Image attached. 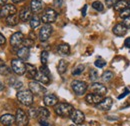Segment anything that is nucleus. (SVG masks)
<instances>
[{"label":"nucleus","mask_w":130,"mask_h":126,"mask_svg":"<svg viewBox=\"0 0 130 126\" xmlns=\"http://www.w3.org/2000/svg\"><path fill=\"white\" fill-rule=\"evenodd\" d=\"M107 119L108 120H118V117H114V116H107Z\"/></svg>","instance_id":"50"},{"label":"nucleus","mask_w":130,"mask_h":126,"mask_svg":"<svg viewBox=\"0 0 130 126\" xmlns=\"http://www.w3.org/2000/svg\"><path fill=\"white\" fill-rule=\"evenodd\" d=\"M15 122L17 126H26L29 122L27 114L22 109H17L16 115H15Z\"/></svg>","instance_id":"6"},{"label":"nucleus","mask_w":130,"mask_h":126,"mask_svg":"<svg viewBox=\"0 0 130 126\" xmlns=\"http://www.w3.org/2000/svg\"><path fill=\"white\" fill-rule=\"evenodd\" d=\"M10 72H11L10 68H9L8 66H6L5 64H3V65H1V66H0V74H1V75L5 76V75L10 74Z\"/></svg>","instance_id":"32"},{"label":"nucleus","mask_w":130,"mask_h":126,"mask_svg":"<svg viewBox=\"0 0 130 126\" xmlns=\"http://www.w3.org/2000/svg\"><path fill=\"white\" fill-rule=\"evenodd\" d=\"M28 114H29V117L30 118H35L38 116V109L36 108H30L28 110Z\"/></svg>","instance_id":"37"},{"label":"nucleus","mask_w":130,"mask_h":126,"mask_svg":"<svg viewBox=\"0 0 130 126\" xmlns=\"http://www.w3.org/2000/svg\"><path fill=\"white\" fill-rule=\"evenodd\" d=\"M86 10H87V5H84V7L82 9V15L83 16L86 15Z\"/></svg>","instance_id":"48"},{"label":"nucleus","mask_w":130,"mask_h":126,"mask_svg":"<svg viewBox=\"0 0 130 126\" xmlns=\"http://www.w3.org/2000/svg\"><path fill=\"white\" fill-rule=\"evenodd\" d=\"M126 28H130V16L129 17H127V18H125L124 20H123V23H122Z\"/></svg>","instance_id":"43"},{"label":"nucleus","mask_w":130,"mask_h":126,"mask_svg":"<svg viewBox=\"0 0 130 126\" xmlns=\"http://www.w3.org/2000/svg\"><path fill=\"white\" fill-rule=\"evenodd\" d=\"M44 3L41 0H31L30 2V9L33 13H39L43 10Z\"/></svg>","instance_id":"15"},{"label":"nucleus","mask_w":130,"mask_h":126,"mask_svg":"<svg viewBox=\"0 0 130 126\" xmlns=\"http://www.w3.org/2000/svg\"><path fill=\"white\" fill-rule=\"evenodd\" d=\"M43 102L46 106H55L58 102V98L54 94H46L43 97Z\"/></svg>","instance_id":"17"},{"label":"nucleus","mask_w":130,"mask_h":126,"mask_svg":"<svg viewBox=\"0 0 130 126\" xmlns=\"http://www.w3.org/2000/svg\"><path fill=\"white\" fill-rule=\"evenodd\" d=\"M4 88H5V86H4L3 82H1V81H0V91H3V90H4Z\"/></svg>","instance_id":"51"},{"label":"nucleus","mask_w":130,"mask_h":126,"mask_svg":"<svg viewBox=\"0 0 130 126\" xmlns=\"http://www.w3.org/2000/svg\"><path fill=\"white\" fill-rule=\"evenodd\" d=\"M62 2H63L62 0H53V6H54V7L59 8V7H61Z\"/></svg>","instance_id":"42"},{"label":"nucleus","mask_w":130,"mask_h":126,"mask_svg":"<svg viewBox=\"0 0 130 126\" xmlns=\"http://www.w3.org/2000/svg\"><path fill=\"white\" fill-rule=\"evenodd\" d=\"M57 69H58V72H59V74H63L65 73V71L67 70V62L65 61V60H60L59 63H58V67H57Z\"/></svg>","instance_id":"28"},{"label":"nucleus","mask_w":130,"mask_h":126,"mask_svg":"<svg viewBox=\"0 0 130 126\" xmlns=\"http://www.w3.org/2000/svg\"><path fill=\"white\" fill-rule=\"evenodd\" d=\"M112 104H113V100L112 98L110 97H106V98H103V100L96 105L97 108L99 110H102V111H108L111 107H112Z\"/></svg>","instance_id":"14"},{"label":"nucleus","mask_w":130,"mask_h":126,"mask_svg":"<svg viewBox=\"0 0 130 126\" xmlns=\"http://www.w3.org/2000/svg\"><path fill=\"white\" fill-rule=\"evenodd\" d=\"M112 31H113V33L116 35V36L121 37V36H124V35L126 34L127 28H126L122 23H118V24H116V25L113 27Z\"/></svg>","instance_id":"19"},{"label":"nucleus","mask_w":130,"mask_h":126,"mask_svg":"<svg viewBox=\"0 0 130 126\" xmlns=\"http://www.w3.org/2000/svg\"><path fill=\"white\" fill-rule=\"evenodd\" d=\"M16 12H17V9L13 4H5L0 9V17L7 18L9 16L16 14Z\"/></svg>","instance_id":"8"},{"label":"nucleus","mask_w":130,"mask_h":126,"mask_svg":"<svg viewBox=\"0 0 130 126\" xmlns=\"http://www.w3.org/2000/svg\"><path fill=\"white\" fill-rule=\"evenodd\" d=\"M39 125L40 126H51L47 119H39Z\"/></svg>","instance_id":"41"},{"label":"nucleus","mask_w":130,"mask_h":126,"mask_svg":"<svg viewBox=\"0 0 130 126\" xmlns=\"http://www.w3.org/2000/svg\"><path fill=\"white\" fill-rule=\"evenodd\" d=\"M48 57H49V54L47 51H42V52H41V57H40V59H41L42 65H46V64H47Z\"/></svg>","instance_id":"33"},{"label":"nucleus","mask_w":130,"mask_h":126,"mask_svg":"<svg viewBox=\"0 0 130 126\" xmlns=\"http://www.w3.org/2000/svg\"><path fill=\"white\" fill-rule=\"evenodd\" d=\"M117 1H118V0H105L106 5H107L108 7H112V6H114V5L117 3Z\"/></svg>","instance_id":"40"},{"label":"nucleus","mask_w":130,"mask_h":126,"mask_svg":"<svg viewBox=\"0 0 130 126\" xmlns=\"http://www.w3.org/2000/svg\"><path fill=\"white\" fill-rule=\"evenodd\" d=\"M114 77V74L111 72V71H105L103 74H102V76H101V78L103 81H105V82H109V81H111Z\"/></svg>","instance_id":"29"},{"label":"nucleus","mask_w":130,"mask_h":126,"mask_svg":"<svg viewBox=\"0 0 130 126\" xmlns=\"http://www.w3.org/2000/svg\"><path fill=\"white\" fill-rule=\"evenodd\" d=\"M92 7H93V9H95L98 12H101L104 9V6H103L102 2H100V1H94L92 3Z\"/></svg>","instance_id":"31"},{"label":"nucleus","mask_w":130,"mask_h":126,"mask_svg":"<svg viewBox=\"0 0 130 126\" xmlns=\"http://www.w3.org/2000/svg\"><path fill=\"white\" fill-rule=\"evenodd\" d=\"M70 118L71 120L77 124V125H80L84 122V119H85V116L83 114V112H81L80 110H73V112L71 113L70 115Z\"/></svg>","instance_id":"13"},{"label":"nucleus","mask_w":130,"mask_h":126,"mask_svg":"<svg viewBox=\"0 0 130 126\" xmlns=\"http://www.w3.org/2000/svg\"><path fill=\"white\" fill-rule=\"evenodd\" d=\"M29 54H30L29 48L25 47V46L19 48L17 51V56L20 60H27L29 58Z\"/></svg>","instance_id":"20"},{"label":"nucleus","mask_w":130,"mask_h":126,"mask_svg":"<svg viewBox=\"0 0 130 126\" xmlns=\"http://www.w3.org/2000/svg\"><path fill=\"white\" fill-rule=\"evenodd\" d=\"M26 71H27V74H28V76H29L30 78H35V76H36L37 73H38L37 68H36L34 65L30 64V63H27V64H26Z\"/></svg>","instance_id":"24"},{"label":"nucleus","mask_w":130,"mask_h":126,"mask_svg":"<svg viewBox=\"0 0 130 126\" xmlns=\"http://www.w3.org/2000/svg\"><path fill=\"white\" fill-rule=\"evenodd\" d=\"M119 16H120L121 18H123V19H125V18L129 17V16H130V6H129V7H127L125 10H123L122 12H120Z\"/></svg>","instance_id":"36"},{"label":"nucleus","mask_w":130,"mask_h":126,"mask_svg":"<svg viewBox=\"0 0 130 126\" xmlns=\"http://www.w3.org/2000/svg\"><path fill=\"white\" fill-rule=\"evenodd\" d=\"M11 67H12V70L17 75H23L26 72V64H24V62L19 58L13 59L11 61Z\"/></svg>","instance_id":"4"},{"label":"nucleus","mask_w":130,"mask_h":126,"mask_svg":"<svg viewBox=\"0 0 130 126\" xmlns=\"http://www.w3.org/2000/svg\"><path fill=\"white\" fill-rule=\"evenodd\" d=\"M57 52L60 55H68L70 53V46L68 44H66V43L59 44L57 46Z\"/></svg>","instance_id":"23"},{"label":"nucleus","mask_w":130,"mask_h":126,"mask_svg":"<svg viewBox=\"0 0 130 126\" xmlns=\"http://www.w3.org/2000/svg\"><path fill=\"white\" fill-rule=\"evenodd\" d=\"M124 45H125L127 48H130V37H128V38L125 39V41H124Z\"/></svg>","instance_id":"47"},{"label":"nucleus","mask_w":130,"mask_h":126,"mask_svg":"<svg viewBox=\"0 0 130 126\" xmlns=\"http://www.w3.org/2000/svg\"><path fill=\"white\" fill-rule=\"evenodd\" d=\"M94 64H95V66H96V67H98V68H103V67L106 65V62H105L104 60L98 59V60H96V61L94 62Z\"/></svg>","instance_id":"38"},{"label":"nucleus","mask_w":130,"mask_h":126,"mask_svg":"<svg viewBox=\"0 0 130 126\" xmlns=\"http://www.w3.org/2000/svg\"><path fill=\"white\" fill-rule=\"evenodd\" d=\"M71 126H73V125H71Z\"/></svg>","instance_id":"54"},{"label":"nucleus","mask_w":130,"mask_h":126,"mask_svg":"<svg viewBox=\"0 0 130 126\" xmlns=\"http://www.w3.org/2000/svg\"><path fill=\"white\" fill-rule=\"evenodd\" d=\"M23 45L27 48L32 47L33 45H34V40H32V39L29 38V37H28V38H25V39L23 40Z\"/></svg>","instance_id":"35"},{"label":"nucleus","mask_w":130,"mask_h":126,"mask_svg":"<svg viewBox=\"0 0 130 126\" xmlns=\"http://www.w3.org/2000/svg\"><path fill=\"white\" fill-rule=\"evenodd\" d=\"M17 99L19 102L25 106H31L33 103V93L30 90H22L18 91Z\"/></svg>","instance_id":"2"},{"label":"nucleus","mask_w":130,"mask_h":126,"mask_svg":"<svg viewBox=\"0 0 130 126\" xmlns=\"http://www.w3.org/2000/svg\"><path fill=\"white\" fill-rule=\"evenodd\" d=\"M6 2H7V0H0V6L5 5V4H6Z\"/></svg>","instance_id":"52"},{"label":"nucleus","mask_w":130,"mask_h":126,"mask_svg":"<svg viewBox=\"0 0 130 126\" xmlns=\"http://www.w3.org/2000/svg\"><path fill=\"white\" fill-rule=\"evenodd\" d=\"M73 106L68 103H57L54 107V111L58 116L61 117H68L73 112Z\"/></svg>","instance_id":"1"},{"label":"nucleus","mask_w":130,"mask_h":126,"mask_svg":"<svg viewBox=\"0 0 130 126\" xmlns=\"http://www.w3.org/2000/svg\"><path fill=\"white\" fill-rule=\"evenodd\" d=\"M50 115V112L45 107H39L38 108V117L40 119H47Z\"/></svg>","instance_id":"26"},{"label":"nucleus","mask_w":130,"mask_h":126,"mask_svg":"<svg viewBox=\"0 0 130 126\" xmlns=\"http://www.w3.org/2000/svg\"><path fill=\"white\" fill-rule=\"evenodd\" d=\"M23 1H25V0H12V2H14V3H21Z\"/></svg>","instance_id":"53"},{"label":"nucleus","mask_w":130,"mask_h":126,"mask_svg":"<svg viewBox=\"0 0 130 126\" xmlns=\"http://www.w3.org/2000/svg\"><path fill=\"white\" fill-rule=\"evenodd\" d=\"M32 17H33L32 11H31V9L28 8V7H24V8L21 9L20 12H19V19L22 20V21H24V22L31 20Z\"/></svg>","instance_id":"16"},{"label":"nucleus","mask_w":130,"mask_h":126,"mask_svg":"<svg viewBox=\"0 0 130 126\" xmlns=\"http://www.w3.org/2000/svg\"><path fill=\"white\" fill-rule=\"evenodd\" d=\"M129 101H130V100H129Z\"/></svg>","instance_id":"56"},{"label":"nucleus","mask_w":130,"mask_h":126,"mask_svg":"<svg viewBox=\"0 0 130 126\" xmlns=\"http://www.w3.org/2000/svg\"><path fill=\"white\" fill-rule=\"evenodd\" d=\"M90 90L95 93V94L101 95V96H104V95L107 93V88L101 84V83H97V82H94L91 86H90Z\"/></svg>","instance_id":"11"},{"label":"nucleus","mask_w":130,"mask_h":126,"mask_svg":"<svg viewBox=\"0 0 130 126\" xmlns=\"http://www.w3.org/2000/svg\"><path fill=\"white\" fill-rule=\"evenodd\" d=\"M22 85H23V84H22V82H21V81L16 80V81H15V83L13 84V87H14L15 89H20V88L22 87Z\"/></svg>","instance_id":"44"},{"label":"nucleus","mask_w":130,"mask_h":126,"mask_svg":"<svg viewBox=\"0 0 130 126\" xmlns=\"http://www.w3.org/2000/svg\"><path fill=\"white\" fill-rule=\"evenodd\" d=\"M71 87L73 89V91L77 95H83L86 90H87V84L84 81H79V80H74L71 83Z\"/></svg>","instance_id":"5"},{"label":"nucleus","mask_w":130,"mask_h":126,"mask_svg":"<svg viewBox=\"0 0 130 126\" xmlns=\"http://www.w3.org/2000/svg\"><path fill=\"white\" fill-rule=\"evenodd\" d=\"M56 18H57V12L51 8H47L41 16V20L45 24H51V23L55 22Z\"/></svg>","instance_id":"3"},{"label":"nucleus","mask_w":130,"mask_h":126,"mask_svg":"<svg viewBox=\"0 0 130 126\" xmlns=\"http://www.w3.org/2000/svg\"><path fill=\"white\" fill-rule=\"evenodd\" d=\"M29 38H31L32 40H35V39H36V35H35L33 32H30V34H29Z\"/></svg>","instance_id":"49"},{"label":"nucleus","mask_w":130,"mask_h":126,"mask_svg":"<svg viewBox=\"0 0 130 126\" xmlns=\"http://www.w3.org/2000/svg\"><path fill=\"white\" fill-rule=\"evenodd\" d=\"M23 40H24V35L21 32H15L10 37V44L14 49H17L21 46V44H23Z\"/></svg>","instance_id":"9"},{"label":"nucleus","mask_w":130,"mask_h":126,"mask_svg":"<svg viewBox=\"0 0 130 126\" xmlns=\"http://www.w3.org/2000/svg\"><path fill=\"white\" fill-rule=\"evenodd\" d=\"M84 69H85V66L83 65V64H79V65H77L74 69H73V71H72V74L73 75H80L82 72L84 71Z\"/></svg>","instance_id":"30"},{"label":"nucleus","mask_w":130,"mask_h":126,"mask_svg":"<svg viewBox=\"0 0 130 126\" xmlns=\"http://www.w3.org/2000/svg\"><path fill=\"white\" fill-rule=\"evenodd\" d=\"M34 79H35L37 82H40V83H43V84H48V83H50V76L44 74V73L41 72L40 70L38 71L37 75L35 76Z\"/></svg>","instance_id":"21"},{"label":"nucleus","mask_w":130,"mask_h":126,"mask_svg":"<svg viewBox=\"0 0 130 126\" xmlns=\"http://www.w3.org/2000/svg\"><path fill=\"white\" fill-rule=\"evenodd\" d=\"M40 23H41L40 18H39L37 15H34L32 18H31V20H30V26H31V28H32V29L37 28V27L40 25Z\"/></svg>","instance_id":"27"},{"label":"nucleus","mask_w":130,"mask_h":126,"mask_svg":"<svg viewBox=\"0 0 130 126\" xmlns=\"http://www.w3.org/2000/svg\"><path fill=\"white\" fill-rule=\"evenodd\" d=\"M0 122L5 126L12 125L15 122V116H13L12 114H4L0 117Z\"/></svg>","instance_id":"18"},{"label":"nucleus","mask_w":130,"mask_h":126,"mask_svg":"<svg viewBox=\"0 0 130 126\" xmlns=\"http://www.w3.org/2000/svg\"><path fill=\"white\" fill-rule=\"evenodd\" d=\"M39 70H40L41 72H43L44 74H46V75L50 76V71H49V69L47 68V66H46V65H42V66L39 68Z\"/></svg>","instance_id":"39"},{"label":"nucleus","mask_w":130,"mask_h":126,"mask_svg":"<svg viewBox=\"0 0 130 126\" xmlns=\"http://www.w3.org/2000/svg\"><path fill=\"white\" fill-rule=\"evenodd\" d=\"M28 86H29V90L35 95H43L46 92V88L37 81H30Z\"/></svg>","instance_id":"7"},{"label":"nucleus","mask_w":130,"mask_h":126,"mask_svg":"<svg viewBox=\"0 0 130 126\" xmlns=\"http://www.w3.org/2000/svg\"><path fill=\"white\" fill-rule=\"evenodd\" d=\"M52 31H53V28L50 24H44L42 26V28L40 29V31H39V39L41 41L48 40V38L52 34Z\"/></svg>","instance_id":"10"},{"label":"nucleus","mask_w":130,"mask_h":126,"mask_svg":"<svg viewBox=\"0 0 130 126\" xmlns=\"http://www.w3.org/2000/svg\"><path fill=\"white\" fill-rule=\"evenodd\" d=\"M5 42H6L5 37L3 36V34H1V33H0V45H4V44H5Z\"/></svg>","instance_id":"46"},{"label":"nucleus","mask_w":130,"mask_h":126,"mask_svg":"<svg viewBox=\"0 0 130 126\" xmlns=\"http://www.w3.org/2000/svg\"><path fill=\"white\" fill-rule=\"evenodd\" d=\"M128 94H129V90H128V89H126V90H125V91H124V92H123L122 94H121V95H119V96H118V99H122L123 97H125V96H127V95H128Z\"/></svg>","instance_id":"45"},{"label":"nucleus","mask_w":130,"mask_h":126,"mask_svg":"<svg viewBox=\"0 0 130 126\" xmlns=\"http://www.w3.org/2000/svg\"><path fill=\"white\" fill-rule=\"evenodd\" d=\"M89 77H90V80H92V81H96V80L98 79V77H99L97 70H95V69H91V70H90V73H89Z\"/></svg>","instance_id":"34"},{"label":"nucleus","mask_w":130,"mask_h":126,"mask_svg":"<svg viewBox=\"0 0 130 126\" xmlns=\"http://www.w3.org/2000/svg\"><path fill=\"white\" fill-rule=\"evenodd\" d=\"M129 4H130V3H129Z\"/></svg>","instance_id":"55"},{"label":"nucleus","mask_w":130,"mask_h":126,"mask_svg":"<svg viewBox=\"0 0 130 126\" xmlns=\"http://www.w3.org/2000/svg\"><path fill=\"white\" fill-rule=\"evenodd\" d=\"M18 22H19V16H17L16 14L11 15L6 18V23L9 26H15L18 24Z\"/></svg>","instance_id":"25"},{"label":"nucleus","mask_w":130,"mask_h":126,"mask_svg":"<svg viewBox=\"0 0 130 126\" xmlns=\"http://www.w3.org/2000/svg\"><path fill=\"white\" fill-rule=\"evenodd\" d=\"M129 2L126 0H119L117 1V3L114 5V9L118 12H122L123 10H125L127 7H129Z\"/></svg>","instance_id":"22"},{"label":"nucleus","mask_w":130,"mask_h":126,"mask_svg":"<svg viewBox=\"0 0 130 126\" xmlns=\"http://www.w3.org/2000/svg\"><path fill=\"white\" fill-rule=\"evenodd\" d=\"M85 100L88 104L91 105H98L102 100H103V96L101 95L95 94V93H89L85 96Z\"/></svg>","instance_id":"12"}]
</instances>
